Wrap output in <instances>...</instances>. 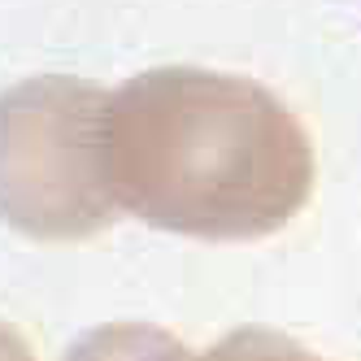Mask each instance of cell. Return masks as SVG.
Returning <instances> with one entry per match:
<instances>
[{
    "mask_svg": "<svg viewBox=\"0 0 361 361\" xmlns=\"http://www.w3.org/2000/svg\"><path fill=\"white\" fill-rule=\"evenodd\" d=\"M0 361H35L31 344L22 340V331L9 326V322H0Z\"/></svg>",
    "mask_w": 361,
    "mask_h": 361,
    "instance_id": "5b68a950",
    "label": "cell"
},
{
    "mask_svg": "<svg viewBox=\"0 0 361 361\" xmlns=\"http://www.w3.org/2000/svg\"><path fill=\"white\" fill-rule=\"evenodd\" d=\"M118 209L196 240H257L314 192V144L262 83L200 66H157L109 96Z\"/></svg>",
    "mask_w": 361,
    "mask_h": 361,
    "instance_id": "6da1fadb",
    "label": "cell"
},
{
    "mask_svg": "<svg viewBox=\"0 0 361 361\" xmlns=\"http://www.w3.org/2000/svg\"><path fill=\"white\" fill-rule=\"evenodd\" d=\"M196 361H322V357H314L309 348H300L296 340H288V335H279V331L240 326V331L222 335V340Z\"/></svg>",
    "mask_w": 361,
    "mask_h": 361,
    "instance_id": "277c9868",
    "label": "cell"
},
{
    "mask_svg": "<svg viewBox=\"0 0 361 361\" xmlns=\"http://www.w3.org/2000/svg\"><path fill=\"white\" fill-rule=\"evenodd\" d=\"M114 214L109 92L66 74L0 92V218L31 240H87Z\"/></svg>",
    "mask_w": 361,
    "mask_h": 361,
    "instance_id": "7a4b0ae2",
    "label": "cell"
},
{
    "mask_svg": "<svg viewBox=\"0 0 361 361\" xmlns=\"http://www.w3.org/2000/svg\"><path fill=\"white\" fill-rule=\"evenodd\" d=\"M61 361H196V357L161 326L109 322V326L79 335Z\"/></svg>",
    "mask_w": 361,
    "mask_h": 361,
    "instance_id": "3957f363",
    "label": "cell"
}]
</instances>
